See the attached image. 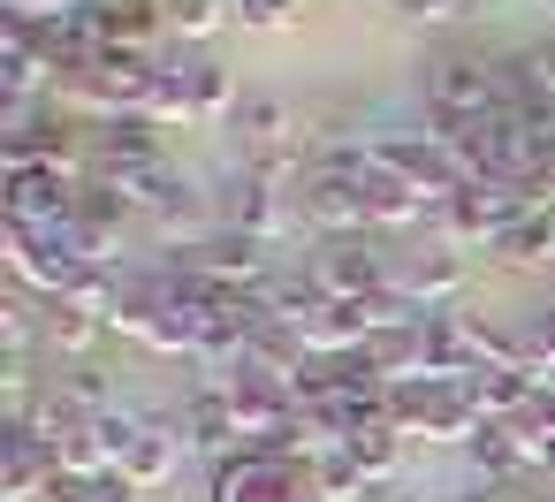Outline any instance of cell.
<instances>
[{"label": "cell", "mask_w": 555, "mask_h": 502, "mask_svg": "<svg viewBox=\"0 0 555 502\" xmlns=\"http://www.w3.org/2000/svg\"><path fill=\"white\" fill-rule=\"evenodd\" d=\"M373 168L396 176V183H411V191H426L434 206L464 183V168L449 160V145H434L426 130H380V138H373Z\"/></svg>", "instance_id": "cell-6"}, {"label": "cell", "mask_w": 555, "mask_h": 502, "mask_svg": "<svg viewBox=\"0 0 555 502\" xmlns=\"http://www.w3.org/2000/svg\"><path fill=\"white\" fill-rule=\"evenodd\" d=\"M39 502H100V494H92V479H85V472H54Z\"/></svg>", "instance_id": "cell-30"}, {"label": "cell", "mask_w": 555, "mask_h": 502, "mask_svg": "<svg viewBox=\"0 0 555 502\" xmlns=\"http://www.w3.org/2000/svg\"><path fill=\"white\" fill-rule=\"evenodd\" d=\"M547 9H555V0H547Z\"/></svg>", "instance_id": "cell-36"}, {"label": "cell", "mask_w": 555, "mask_h": 502, "mask_svg": "<svg viewBox=\"0 0 555 502\" xmlns=\"http://www.w3.org/2000/svg\"><path fill=\"white\" fill-rule=\"evenodd\" d=\"M85 267H92V244H85L77 221H62V229H24V221H9V274H16V289H31L39 305L69 297V289L85 282Z\"/></svg>", "instance_id": "cell-1"}, {"label": "cell", "mask_w": 555, "mask_h": 502, "mask_svg": "<svg viewBox=\"0 0 555 502\" xmlns=\"http://www.w3.org/2000/svg\"><path fill=\"white\" fill-rule=\"evenodd\" d=\"M267 252H274V244H259V236H244V229H214L206 244H183V267L214 274V282H229V289H267V282L282 274Z\"/></svg>", "instance_id": "cell-8"}, {"label": "cell", "mask_w": 555, "mask_h": 502, "mask_svg": "<svg viewBox=\"0 0 555 502\" xmlns=\"http://www.w3.org/2000/svg\"><path fill=\"white\" fill-rule=\"evenodd\" d=\"M0 9H9V16H39V24H47V16H77L85 0H0Z\"/></svg>", "instance_id": "cell-32"}, {"label": "cell", "mask_w": 555, "mask_h": 502, "mask_svg": "<svg viewBox=\"0 0 555 502\" xmlns=\"http://www.w3.org/2000/svg\"><path fill=\"white\" fill-rule=\"evenodd\" d=\"M176 426H183V441L191 449H236L244 441V426H236V403H229V381H206V388H191L183 396V411H176Z\"/></svg>", "instance_id": "cell-13"}, {"label": "cell", "mask_w": 555, "mask_h": 502, "mask_svg": "<svg viewBox=\"0 0 555 502\" xmlns=\"http://www.w3.org/2000/svg\"><path fill=\"white\" fill-rule=\"evenodd\" d=\"M312 274L327 282V297H380V289H396V267H388V252H373V236L320 244L312 252Z\"/></svg>", "instance_id": "cell-10"}, {"label": "cell", "mask_w": 555, "mask_h": 502, "mask_svg": "<svg viewBox=\"0 0 555 502\" xmlns=\"http://www.w3.org/2000/svg\"><path fill=\"white\" fill-rule=\"evenodd\" d=\"M343 449L365 464V479H373V487H388V479L403 472V456H411V434H403L396 419H373V426H358Z\"/></svg>", "instance_id": "cell-20"}, {"label": "cell", "mask_w": 555, "mask_h": 502, "mask_svg": "<svg viewBox=\"0 0 555 502\" xmlns=\"http://www.w3.org/2000/svg\"><path fill=\"white\" fill-rule=\"evenodd\" d=\"M9 221H24V229H62V221H77V176L69 168H9Z\"/></svg>", "instance_id": "cell-9"}, {"label": "cell", "mask_w": 555, "mask_h": 502, "mask_svg": "<svg viewBox=\"0 0 555 502\" xmlns=\"http://www.w3.org/2000/svg\"><path fill=\"white\" fill-rule=\"evenodd\" d=\"M297 214L320 244H343V236H373V214H365V176L350 168H312L297 183Z\"/></svg>", "instance_id": "cell-4"}, {"label": "cell", "mask_w": 555, "mask_h": 502, "mask_svg": "<svg viewBox=\"0 0 555 502\" xmlns=\"http://www.w3.org/2000/svg\"><path fill=\"white\" fill-rule=\"evenodd\" d=\"M54 396H69L85 419H100V411H115L122 403V388L107 381V365H92V358H69L62 365V381H54Z\"/></svg>", "instance_id": "cell-24"}, {"label": "cell", "mask_w": 555, "mask_h": 502, "mask_svg": "<svg viewBox=\"0 0 555 502\" xmlns=\"http://www.w3.org/2000/svg\"><path fill=\"white\" fill-rule=\"evenodd\" d=\"M426 107H449V115H494L502 107V69L487 54H441L426 69Z\"/></svg>", "instance_id": "cell-7"}, {"label": "cell", "mask_w": 555, "mask_h": 502, "mask_svg": "<svg viewBox=\"0 0 555 502\" xmlns=\"http://www.w3.org/2000/svg\"><path fill=\"white\" fill-rule=\"evenodd\" d=\"M229 9H236L244 31H282V24L297 16V0H229Z\"/></svg>", "instance_id": "cell-29"}, {"label": "cell", "mask_w": 555, "mask_h": 502, "mask_svg": "<svg viewBox=\"0 0 555 502\" xmlns=\"http://www.w3.org/2000/svg\"><path fill=\"white\" fill-rule=\"evenodd\" d=\"M464 456H472V472H479L487 487H509L517 472H532V441H525L517 419H487V426L464 441Z\"/></svg>", "instance_id": "cell-14"}, {"label": "cell", "mask_w": 555, "mask_h": 502, "mask_svg": "<svg viewBox=\"0 0 555 502\" xmlns=\"http://www.w3.org/2000/svg\"><path fill=\"white\" fill-rule=\"evenodd\" d=\"M373 479L350 449H312V502H365Z\"/></svg>", "instance_id": "cell-22"}, {"label": "cell", "mask_w": 555, "mask_h": 502, "mask_svg": "<svg viewBox=\"0 0 555 502\" xmlns=\"http://www.w3.org/2000/svg\"><path fill=\"white\" fill-rule=\"evenodd\" d=\"M100 335H107V327H100L92 312H77L69 297H54V305H47V343H54L62 358H85V350H92Z\"/></svg>", "instance_id": "cell-26"}, {"label": "cell", "mask_w": 555, "mask_h": 502, "mask_svg": "<svg viewBox=\"0 0 555 502\" xmlns=\"http://www.w3.org/2000/svg\"><path fill=\"white\" fill-rule=\"evenodd\" d=\"M183 449H191V441H183V426H176V419H145V434H138V441H130V456H122V472H130L138 487H168V479H176V464H183Z\"/></svg>", "instance_id": "cell-18"}, {"label": "cell", "mask_w": 555, "mask_h": 502, "mask_svg": "<svg viewBox=\"0 0 555 502\" xmlns=\"http://www.w3.org/2000/svg\"><path fill=\"white\" fill-rule=\"evenodd\" d=\"M221 229H244V236H259V244H282V236L305 229V214H297V191H282V183H267V176H251V168H229Z\"/></svg>", "instance_id": "cell-5"}, {"label": "cell", "mask_w": 555, "mask_h": 502, "mask_svg": "<svg viewBox=\"0 0 555 502\" xmlns=\"http://www.w3.org/2000/svg\"><path fill=\"white\" fill-rule=\"evenodd\" d=\"M206 502H312V456H274L259 441H236L229 456H214Z\"/></svg>", "instance_id": "cell-3"}, {"label": "cell", "mask_w": 555, "mask_h": 502, "mask_svg": "<svg viewBox=\"0 0 555 502\" xmlns=\"http://www.w3.org/2000/svg\"><path fill=\"white\" fill-rule=\"evenodd\" d=\"M168 24L183 39H214L221 24H236V9H229V0H168Z\"/></svg>", "instance_id": "cell-27"}, {"label": "cell", "mask_w": 555, "mask_h": 502, "mask_svg": "<svg viewBox=\"0 0 555 502\" xmlns=\"http://www.w3.org/2000/svg\"><path fill=\"white\" fill-rule=\"evenodd\" d=\"M396 289H403L418 312H456V305H464V289H472V259H464V252H449V244H434V252H418V259L396 274Z\"/></svg>", "instance_id": "cell-11"}, {"label": "cell", "mask_w": 555, "mask_h": 502, "mask_svg": "<svg viewBox=\"0 0 555 502\" xmlns=\"http://www.w3.org/2000/svg\"><path fill=\"white\" fill-rule=\"evenodd\" d=\"M92 434H100V449H107V464H122V456H130V441L145 434V411H130V403H115V411H100V419H92Z\"/></svg>", "instance_id": "cell-28"}, {"label": "cell", "mask_w": 555, "mask_h": 502, "mask_svg": "<svg viewBox=\"0 0 555 502\" xmlns=\"http://www.w3.org/2000/svg\"><path fill=\"white\" fill-rule=\"evenodd\" d=\"M183 77H191V115H198V123H221V115H236V107H244V92H236L229 62L198 54V62H183Z\"/></svg>", "instance_id": "cell-21"}, {"label": "cell", "mask_w": 555, "mask_h": 502, "mask_svg": "<svg viewBox=\"0 0 555 502\" xmlns=\"http://www.w3.org/2000/svg\"><path fill=\"white\" fill-rule=\"evenodd\" d=\"M464 388H472V403H479L487 419H525V411H532V396H540L547 381H540L532 365H479Z\"/></svg>", "instance_id": "cell-15"}, {"label": "cell", "mask_w": 555, "mask_h": 502, "mask_svg": "<svg viewBox=\"0 0 555 502\" xmlns=\"http://www.w3.org/2000/svg\"><path fill=\"white\" fill-rule=\"evenodd\" d=\"M85 16L100 24L107 47H145L153 54V31L168 24V0H85Z\"/></svg>", "instance_id": "cell-16"}, {"label": "cell", "mask_w": 555, "mask_h": 502, "mask_svg": "<svg viewBox=\"0 0 555 502\" xmlns=\"http://www.w3.org/2000/svg\"><path fill=\"white\" fill-rule=\"evenodd\" d=\"M229 123H236V138H244V160H251V153H282V145L305 138V123H297L282 100H267V92H244V107H236Z\"/></svg>", "instance_id": "cell-17"}, {"label": "cell", "mask_w": 555, "mask_h": 502, "mask_svg": "<svg viewBox=\"0 0 555 502\" xmlns=\"http://www.w3.org/2000/svg\"><path fill=\"white\" fill-rule=\"evenodd\" d=\"M494 259L502 267H555V214H525L517 229H502Z\"/></svg>", "instance_id": "cell-23"}, {"label": "cell", "mask_w": 555, "mask_h": 502, "mask_svg": "<svg viewBox=\"0 0 555 502\" xmlns=\"http://www.w3.org/2000/svg\"><path fill=\"white\" fill-rule=\"evenodd\" d=\"M456 9V0H396V16H411V24H441Z\"/></svg>", "instance_id": "cell-34"}, {"label": "cell", "mask_w": 555, "mask_h": 502, "mask_svg": "<svg viewBox=\"0 0 555 502\" xmlns=\"http://www.w3.org/2000/svg\"><path fill=\"white\" fill-rule=\"evenodd\" d=\"M138 115H145V123H160V130H168V123H198V115H191L183 54H176V62H160V77H153V92H145V107H138Z\"/></svg>", "instance_id": "cell-25"}, {"label": "cell", "mask_w": 555, "mask_h": 502, "mask_svg": "<svg viewBox=\"0 0 555 502\" xmlns=\"http://www.w3.org/2000/svg\"><path fill=\"white\" fill-rule=\"evenodd\" d=\"M365 214H373V229H418V221H434V198L380 176V168H365Z\"/></svg>", "instance_id": "cell-19"}, {"label": "cell", "mask_w": 555, "mask_h": 502, "mask_svg": "<svg viewBox=\"0 0 555 502\" xmlns=\"http://www.w3.org/2000/svg\"><path fill=\"white\" fill-rule=\"evenodd\" d=\"M160 123L145 115H115L92 130V176H138V168H160Z\"/></svg>", "instance_id": "cell-12"}, {"label": "cell", "mask_w": 555, "mask_h": 502, "mask_svg": "<svg viewBox=\"0 0 555 502\" xmlns=\"http://www.w3.org/2000/svg\"><path fill=\"white\" fill-rule=\"evenodd\" d=\"M92 494H100V502H138L145 487H138V479H130V472L115 464V472H100V479H92Z\"/></svg>", "instance_id": "cell-31"}, {"label": "cell", "mask_w": 555, "mask_h": 502, "mask_svg": "<svg viewBox=\"0 0 555 502\" xmlns=\"http://www.w3.org/2000/svg\"><path fill=\"white\" fill-rule=\"evenodd\" d=\"M388 419L403 426V434H426V441H472L479 426H487V411L472 403V388L464 381H434V373H411V381H396L388 388Z\"/></svg>", "instance_id": "cell-2"}, {"label": "cell", "mask_w": 555, "mask_h": 502, "mask_svg": "<svg viewBox=\"0 0 555 502\" xmlns=\"http://www.w3.org/2000/svg\"><path fill=\"white\" fill-rule=\"evenodd\" d=\"M525 62H532V85L555 100V39H540V47H525Z\"/></svg>", "instance_id": "cell-33"}, {"label": "cell", "mask_w": 555, "mask_h": 502, "mask_svg": "<svg viewBox=\"0 0 555 502\" xmlns=\"http://www.w3.org/2000/svg\"><path fill=\"white\" fill-rule=\"evenodd\" d=\"M525 441H532V434H525ZM532 464H540V472L555 479V434H547V441H532Z\"/></svg>", "instance_id": "cell-35"}]
</instances>
